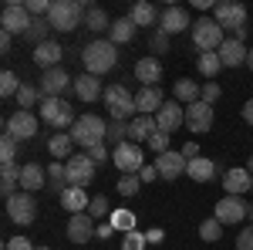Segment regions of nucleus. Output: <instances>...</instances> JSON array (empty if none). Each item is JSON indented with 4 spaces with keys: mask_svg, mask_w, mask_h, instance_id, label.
Wrapping results in <instances>:
<instances>
[{
    "mask_svg": "<svg viewBox=\"0 0 253 250\" xmlns=\"http://www.w3.org/2000/svg\"><path fill=\"white\" fill-rule=\"evenodd\" d=\"M75 95H78L81 101H95L98 95H105V92H101V78L88 75V71L78 75V78H75Z\"/></svg>",
    "mask_w": 253,
    "mask_h": 250,
    "instance_id": "obj_28",
    "label": "nucleus"
},
{
    "mask_svg": "<svg viewBox=\"0 0 253 250\" xmlns=\"http://www.w3.org/2000/svg\"><path fill=\"white\" fill-rule=\"evenodd\" d=\"M88 203H91V196L84 193V186H68V190L61 193V206L71 213H88Z\"/></svg>",
    "mask_w": 253,
    "mask_h": 250,
    "instance_id": "obj_27",
    "label": "nucleus"
},
{
    "mask_svg": "<svg viewBox=\"0 0 253 250\" xmlns=\"http://www.w3.org/2000/svg\"><path fill=\"white\" fill-rule=\"evenodd\" d=\"M0 173H3V183H20V169H17V162H7V166H0Z\"/></svg>",
    "mask_w": 253,
    "mask_h": 250,
    "instance_id": "obj_49",
    "label": "nucleus"
},
{
    "mask_svg": "<svg viewBox=\"0 0 253 250\" xmlns=\"http://www.w3.org/2000/svg\"><path fill=\"white\" fill-rule=\"evenodd\" d=\"M88 159H91V162H108V152H105V142H101V146H95V149H88Z\"/></svg>",
    "mask_w": 253,
    "mask_h": 250,
    "instance_id": "obj_51",
    "label": "nucleus"
},
{
    "mask_svg": "<svg viewBox=\"0 0 253 250\" xmlns=\"http://www.w3.org/2000/svg\"><path fill=\"white\" fill-rule=\"evenodd\" d=\"M159 132V125H156V115H135L132 122H128V142H149L152 135Z\"/></svg>",
    "mask_w": 253,
    "mask_h": 250,
    "instance_id": "obj_26",
    "label": "nucleus"
},
{
    "mask_svg": "<svg viewBox=\"0 0 253 250\" xmlns=\"http://www.w3.org/2000/svg\"><path fill=\"white\" fill-rule=\"evenodd\" d=\"M64 166H68V183H71V186H88L98 173V166L88 159V152H75Z\"/></svg>",
    "mask_w": 253,
    "mask_h": 250,
    "instance_id": "obj_13",
    "label": "nucleus"
},
{
    "mask_svg": "<svg viewBox=\"0 0 253 250\" xmlns=\"http://www.w3.org/2000/svg\"><path fill=\"white\" fill-rule=\"evenodd\" d=\"M247 220H253V206H247Z\"/></svg>",
    "mask_w": 253,
    "mask_h": 250,
    "instance_id": "obj_59",
    "label": "nucleus"
},
{
    "mask_svg": "<svg viewBox=\"0 0 253 250\" xmlns=\"http://www.w3.org/2000/svg\"><path fill=\"white\" fill-rule=\"evenodd\" d=\"M213 105H206L203 98L199 101H193V105H186V129L193 135H203V132H210L213 129Z\"/></svg>",
    "mask_w": 253,
    "mask_h": 250,
    "instance_id": "obj_12",
    "label": "nucleus"
},
{
    "mask_svg": "<svg viewBox=\"0 0 253 250\" xmlns=\"http://www.w3.org/2000/svg\"><path fill=\"white\" fill-rule=\"evenodd\" d=\"M34 250H51V247H34Z\"/></svg>",
    "mask_w": 253,
    "mask_h": 250,
    "instance_id": "obj_61",
    "label": "nucleus"
},
{
    "mask_svg": "<svg viewBox=\"0 0 253 250\" xmlns=\"http://www.w3.org/2000/svg\"><path fill=\"white\" fill-rule=\"evenodd\" d=\"M108 135L115 139L118 146H122V142H128V139H125V135H128V122H112V125H108Z\"/></svg>",
    "mask_w": 253,
    "mask_h": 250,
    "instance_id": "obj_46",
    "label": "nucleus"
},
{
    "mask_svg": "<svg viewBox=\"0 0 253 250\" xmlns=\"http://www.w3.org/2000/svg\"><path fill=\"white\" fill-rule=\"evenodd\" d=\"M61 58H64V48H61L58 41H44L34 48V64L44 68V71H51V68H61Z\"/></svg>",
    "mask_w": 253,
    "mask_h": 250,
    "instance_id": "obj_23",
    "label": "nucleus"
},
{
    "mask_svg": "<svg viewBox=\"0 0 253 250\" xmlns=\"http://www.w3.org/2000/svg\"><path fill=\"white\" fill-rule=\"evenodd\" d=\"M186 159H182V152H162V155H156V169H159V179H179V176L186 173Z\"/></svg>",
    "mask_w": 253,
    "mask_h": 250,
    "instance_id": "obj_22",
    "label": "nucleus"
},
{
    "mask_svg": "<svg viewBox=\"0 0 253 250\" xmlns=\"http://www.w3.org/2000/svg\"><path fill=\"white\" fill-rule=\"evenodd\" d=\"M105 108H108V115L115 118V122H128L135 108V95L125 88V85H108L105 88Z\"/></svg>",
    "mask_w": 253,
    "mask_h": 250,
    "instance_id": "obj_5",
    "label": "nucleus"
},
{
    "mask_svg": "<svg viewBox=\"0 0 253 250\" xmlns=\"http://www.w3.org/2000/svg\"><path fill=\"white\" fill-rule=\"evenodd\" d=\"M38 244L34 240H27V237H10L7 244H3V250H34Z\"/></svg>",
    "mask_w": 253,
    "mask_h": 250,
    "instance_id": "obj_47",
    "label": "nucleus"
},
{
    "mask_svg": "<svg viewBox=\"0 0 253 250\" xmlns=\"http://www.w3.org/2000/svg\"><path fill=\"white\" fill-rule=\"evenodd\" d=\"M162 237H166V233L159 230V227H152V230H145V240H149V244H159Z\"/></svg>",
    "mask_w": 253,
    "mask_h": 250,
    "instance_id": "obj_56",
    "label": "nucleus"
},
{
    "mask_svg": "<svg viewBox=\"0 0 253 250\" xmlns=\"http://www.w3.org/2000/svg\"><path fill=\"white\" fill-rule=\"evenodd\" d=\"M145 247H149L145 233L132 230V233H125V237H122V250H145Z\"/></svg>",
    "mask_w": 253,
    "mask_h": 250,
    "instance_id": "obj_43",
    "label": "nucleus"
},
{
    "mask_svg": "<svg viewBox=\"0 0 253 250\" xmlns=\"http://www.w3.org/2000/svg\"><path fill=\"white\" fill-rule=\"evenodd\" d=\"M135 24H132V17H122V20H112V31H108V41L112 44H125V41L135 38Z\"/></svg>",
    "mask_w": 253,
    "mask_h": 250,
    "instance_id": "obj_34",
    "label": "nucleus"
},
{
    "mask_svg": "<svg viewBox=\"0 0 253 250\" xmlns=\"http://www.w3.org/2000/svg\"><path fill=\"white\" fill-rule=\"evenodd\" d=\"M196 68H199V75H203V78H210V81H213V78L223 71V61H219V54H216V51H199Z\"/></svg>",
    "mask_w": 253,
    "mask_h": 250,
    "instance_id": "obj_33",
    "label": "nucleus"
},
{
    "mask_svg": "<svg viewBox=\"0 0 253 250\" xmlns=\"http://www.w3.org/2000/svg\"><path fill=\"white\" fill-rule=\"evenodd\" d=\"M95 227L98 223L88 213H75V216H68V240L81 247V244H88V240L95 237Z\"/></svg>",
    "mask_w": 253,
    "mask_h": 250,
    "instance_id": "obj_18",
    "label": "nucleus"
},
{
    "mask_svg": "<svg viewBox=\"0 0 253 250\" xmlns=\"http://www.w3.org/2000/svg\"><path fill=\"white\" fill-rule=\"evenodd\" d=\"M112 233H115V227H112V220H101V223L95 227V237H101V240H105V237H112Z\"/></svg>",
    "mask_w": 253,
    "mask_h": 250,
    "instance_id": "obj_53",
    "label": "nucleus"
},
{
    "mask_svg": "<svg viewBox=\"0 0 253 250\" xmlns=\"http://www.w3.org/2000/svg\"><path fill=\"white\" fill-rule=\"evenodd\" d=\"M38 98H44V95H41V88H34V85H20V92H17V105H20V108L31 112V108L38 105Z\"/></svg>",
    "mask_w": 253,
    "mask_h": 250,
    "instance_id": "obj_41",
    "label": "nucleus"
},
{
    "mask_svg": "<svg viewBox=\"0 0 253 250\" xmlns=\"http://www.w3.org/2000/svg\"><path fill=\"white\" fill-rule=\"evenodd\" d=\"M162 105H166L162 88H138V92H135V108H138V115H156Z\"/></svg>",
    "mask_w": 253,
    "mask_h": 250,
    "instance_id": "obj_25",
    "label": "nucleus"
},
{
    "mask_svg": "<svg viewBox=\"0 0 253 250\" xmlns=\"http://www.w3.org/2000/svg\"><path fill=\"white\" fill-rule=\"evenodd\" d=\"M247 169H250V176H253V155H250V162H247Z\"/></svg>",
    "mask_w": 253,
    "mask_h": 250,
    "instance_id": "obj_60",
    "label": "nucleus"
},
{
    "mask_svg": "<svg viewBox=\"0 0 253 250\" xmlns=\"http://www.w3.org/2000/svg\"><path fill=\"white\" fill-rule=\"evenodd\" d=\"M179 152H182V159H186V162H193V159H199V146H196V142H186Z\"/></svg>",
    "mask_w": 253,
    "mask_h": 250,
    "instance_id": "obj_52",
    "label": "nucleus"
},
{
    "mask_svg": "<svg viewBox=\"0 0 253 250\" xmlns=\"http://www.w3.org/2000/svg\"><path fill=\"white\" fill-rule=\"evenodd\" d=\"M41 115H34V112H27V108H17L14 115L3 122V129H7V135H14L17 142H27V139H34L38 135V122Z\"/></svg>",
    "mask_w": 253,
    "mask_h": 250,
    "instance_id": "obj_10",
    "label": "nucleus"
},
{
    "mask_svg": "<svg viewBox=\"0 0 253 250\" xmlns=\"http://www.w3.org/2000/svg\"><path fill=\"white\" fill-rule=\"evenodd\" d=\"M193 44L199 48V51H219L223 48V41H226V34H223V27L216 24L213 17H199L193 20Z\"/></svg>",
    "mask_w": 253,
    "mask_h": 250,
    "instance_id": "obj_7",
    "label": "nucleus"
},
{
    "mask_svg": "<svg viewBox=\"0 0 253 250\" xmlns=\"http://www.w3.org/2000/svg\"><path fill=\"white\" fill-rule=\"evenodd\" d=\"M156 176H159V169H156V166H142V173H138V179H142V183H152Z\"/></svg>",
    "mask_w": 253,
    "mask_h": 250,
    "instance_id": "obj_54",
    "label": "nucleus"
},
{
    "mask_svg": "<svg viewBox=\"0 0 253 250\" xmlns=\"http://www.w3.org/2000/svg\"><path fill=\"white\" fill-rule=\"evenodd\" d=\"M156 125H159V132H169V135H172L175 129H182V125H186V105L166 101L156 112Z\"/></svg>",
    "mask_w": 253,
    "mask_h": 250,
    "instance_id": "obj_17",
    "label": "nucleus"
},
{
    "mask_svg": "<svg viewBox=\"0 0 253 250\" xmlns=\"http://www.w3.org/2000/svg\"><path fill=\"white\" fill-rule=\"evenodd\" d=\"M135 81H142V88H159V81H162V61L156 54L138 58L135 61Z\"/></svg>",
    "mask_w": 253,
    "mask_h": 250,
    "instance_id": "obj_19",
    "label": "nucleus"
},
{
    "mask_svg": "<svg viewBox=\"0 0 253 250\" xmlns=\"http://www.w3.org/2000/svg\"><path fill=\"white\" fill-rule=\"evenodd\" d=\"M219 98H223V88H219L216 81H206V85H203V101L213 105V101H219Z\"/></svg>",
    "mask_w": 253,
    "mask_h": 250,
    "instance_id": "obj_45",
    "label": "nucleus"
},
{
    "mask_svg": "<svg viewBox=\"0 0 253 250\" xmlns=\"http://www.w3.org/2000/svg\"><path fill=\"white\" fill-rule=\"evenodd\" d=\"M159 31L162 34H182V31H193V17H189V10L186 7H166L162 14H159Z\"/></svg>",
    "mask_w": 253,
    "mask_h": 250,
    "instance_id": "obj_14",
    "label": "nucleus"
},
{
    "mask_svg": "<svg viewBox=\"0 0 253 250\" xmlns=\"http://www.w3.org/2000/svg\"><path fill=\"white\" fill-rule=\"evenodd\" d=\"M169 139H172V135H169V132H156V135H152V139H149V146H152V152H156V155L169 152Z\"/></svg>",
    "mask_w": 253,
    "mask_h": 250,
    "instance_id": "obj_44",
    "label": "nucleus"
},
{
    "mask_svg": "<svg viewBox=\"0 0 253 250\" xmlns=\"http://www.w3.org/2000/svg\"><path fill=\"white\" fill-rule=\"evenodd\" d=\"M186 176H189L193 183H210V179L216 176V162L206 159V155H199V159H193V162L186 166Z\"/></svg>",
    "mask_w": 253,
    "mask_h": 250,
    "instance_id": "obj_30",
    "label": "nucleus"
},
{
    "mask_svg": "<svg viewBox=\"0 0 253 250\" xmlns=\"http://www.w3.org/2000/svg\"><path fill=\"white\" fill-rule=\"evenodd\" d=\"M236 250H253V227H247V230L236 237Z\"/></svg>",
    "mask_w": 253,
    "mask_h": 250,
    "instance_id": "obj_50",
    "label": "nucleus"
},
{
    "mask_svg": "<svg viewBox=\"0 0 253 250\" xmlns=\"http://www.w3.org/2000/svg\"><path fill=\"white\" fill-rule=\"evenodd\" d=\"M31 24H34V17H31V10L24 7V3H7L3 10H0V27L7 31V34H27L31 31Z\"/></svg>",
    "mask_w": 253,
    "mask_h": 250,
    "instance_id": "obj_9",
    "label": "nucleus"
},
{
    "mask_svg": "<svg viewBox=\"0 0 253 250\" xmlns=\"http://www.w3.org/2000/svg\"><path fill=\"white\" fill-rule=\"evenodd\" d=\"M10 41H14V34L0 31V51H3V54H10Z\"/></svg>",
    "mask_w": 253,
    "mask_h": 250,
    "instance_id": "obj_55",
    "label": "nucleus"
},
{
    "mask_svg": "<svg viewBox=\"0 0 253 250\" xmlns=\"http://www.w3.org/2000/svg\"><path fill=\"white\" fill-rule=\"evenodd\" d=\"M213 216L223 223V227L240 223V220H247V203H243L240 196H223V200L213 206Z\"/></svg>",
    "mask_w": 253,
    "mask_h": 250,
    "instance_id": "obj_16",
    "label": "nucleus"
},
{
    "mask_svg": "<svg viewBox=\"0 0 253 250\" xmlns=\"http://www.w3.org/2000/svg\"><path fill=\"white\" fill-rule=\"evenodd\" d=\"M47 186V173H44V166L41 162H24L20 166V190L24 193H38Z\"/></svg>",
    "mask_w": 253,
    "mask_h": 250,
    "instance_id": "obj_24",
    "label": "nucleus"
},
{
    "mask_svg": "<svg viewBox=\"0 0 253 250\" xmlns=\"http://www.w3.org/2000/svg\"><path fill=\"white\" fill-rule=\"evenodd\" d=\"M108 220H112V227L122 230V233H132V230H135V213H132V210H112Z\"/></svg>",
    "mask_w": 253,
    "mask_h": 250,
    "instance_id": "obj_37",
    "label": "nucleus"
},
{
    "mask_svg": "<svg viewBox=\"0 0 253 250\" xmlns=\"http://www.w3.org/2000/svg\"><path fill=\"white\" fill-rule=\"evenodd\" d=\"M172 95L179 105H193V101H199L203 98V85H196V81H189V78H179L172 85Z\"/></svg>",
    "mask_w": 253,
    "mask_h": 250,
    "instance_id": "obj_29",
    "label": "nucleus"
},
{
    "mask_svg": "<svg viewBox=\"0 0 253 250\" xmlns=\"http://www.w3.org/2000/svg\"><path fill=\"white\" fill-rule=\"evenodd\" d=\"M38 108H41V122L54 125V129H68V125L78 122L75 118V105L68 98H41Z\"/></svg>",
    "mask_w": 253,
    "mask_h": 250,
    "instance_id": "obj_6",
    "label": "nucleus"
},
{
    "mask_svg": "<svg viewBox=\"0 0 253 250\" xmlns=\"http://www.w3.org/2000/svg\"><path fill=\"white\" fill-rule=\"evenodd\" d=\"M152 51L156 54H166L169 51V34H162L159 27H156V34H152Z\"/></svg>",
    "mask_w": 253,
    "mask_h": 250,
    "instance_id": "obj_48",
    "label": "nucleus"
},
{
    "mask_svg": "<svg viewBox=\"0 0 253 250\" xmlns=\"http://www.w3.org/2000/svg\"><path fill=\"white\" fill-rule=\"evenodd\" d=\"M213 20L223 27L226 38H233L240 27H247V7L240 0H219L213 7Z\"/></svg>",
    "mask_w": 253,
    "mask_h": 250,
    "instance_id": "obj_4",
    "label": "nucleus"
},
{
    "mask_svg": "<svg viewBox=\"0 0 253 250\" xmlns=\"http://www.w3.org/2000/svg\"><path fill=\"white\" fill-rule=\"evenodd\" d=\"M247 68L253 71V48H250V54H247Z\"/></svg>",
    "mask_w": 253,
    "mask_h": 250,
    "instance_id": "obj_58",
    "label": "nucleus"
},
{
    "mask_svg": "<svg viewBox=\"0 0 253 250\" xmlns=\"http://www.w3.org/2000/svg\"><path fill=\"white\" fill-rule=\"evenodd\" d=\"M81 61H84V71H88V75H98V78L108 75L118 64V44H112L108 38H98V41H91V44H84Z\"/></svg>",
    "mask_w": 253,
    "mask_h": 250,
    "instance_id": "obj_1",
    "label": "nucleus"
},
{
    "mask_svg": "<svg viewBox=\"0 0 253 250\" xmlns=\"http://www.w3.org/2000/svg\"><path fill=\"white\" fill-rule=\"evenodd\" d=\"M128 17H132V24H135V27H156V3L138 0V3H132Z\"/></svg>",
    "mask_w": 253,
    "mask_h": 250,
    "instance_id": "obj_31",
    "label": "nucleus"
},
{
    "mask_svg": "<svg viewBox=\"0 0 253 250\" xmlns=\"http://www.w3.org/2000/svg\"><path fill=\"white\" fill-rule=\"evenodd\" d=\"M253 186V176L247 166H233V169H226L223 173V190H226V196H240V193H250Z\"/></svg>",
    "mask_w": 253,
    "mask_h": 250,
    "instance_id": "obj_21",
    "label": "nucleus"
},
{
    "mask_svg": "<svg viewBox=\"0 0 253 250\" xmlns=\"http://www.w3.org/2000/svg\"><path fill=\"white\" fill-rule=\"evenodd\" d=\"M84 27L88 31H112V20H108V14L101 7H88L84 10Z\"/></svg>",
    "mask_w": 253,
    "mask_h": 250,
    "instance_id": "obj_35",
    "label": "nucleus"
},
{
    "mask_svg": "<svg viewBox=\"0 0 253 250\" xmlns=\"http://www.w3.org/2000/svg\"><path fill=\"white\" fill-rule=\"evenodd\" d=\"M84 10H88V7H81L78 0H54V3H51V14H47L51 31L68 34V31L84 27Z\"/></svg>",
    "mask_w": 253,
    "mask_h": 250,
    "instance_id": "obj_3",
    "label": "nucleus"
},
{
    "mask_svg": "<svg viewBox=\"0 0 253 250\" xmlns=\"http://www.w3.org/2000/svg\"><path fill=\"white\" fill-rule=\"evenodd\" d=\"M71 149H75V139H71V132H58L47 139V152L54 155V159H71Z\"/></svg>",
    "mask_w": 253,
    "mask_h": 250,
    "instance_id": "obj_32",
    "label": "nucleus"
},
{
    "mask_svg": "<svg viewBox=\"0 0 253 250\" xmlns=\"http://www.w3.org/2000/svg\"><path fill=\"white\" fill-rule=\"evenodd\" d=\"M88 216H91V220H98V223H101V220H108V216H112L108 200H105V196H91V203H88Z\"/></svg>",
    "mask_w": 253,
    "mask_h": 250,
    "instance_id": "obj_40",
    "label": "nucleus"
},
{
    "mask_svg": "<svg viewBox=\"0 0 253 250\" xmlns=\"http://www.w3.org/2000/svg\"><path fill=\"white\" fill-rule=\"evenodd\" d=\"M20 85H24V81H20L10 68H3V71H0V95H3V98H17Z\"/></svg>",
    "mask_w": 253,
    "mask_h": 250,
    "instance_id": "obj_36",
    "label": "nucleus"
},
{
    "mask_svg": "<svg viewBox=\"0 0 253 250\" xmlns=\"http://www.w3.org/2000/svg\"><path fill=\"white\" fill-rule=\"evenodd\" d=\"M112 162H115L118 169H122V176L142 173V166H145L142 146H135V142H122V146H115V152H112Z\"/></svg>",
    "mask_w": 253,
    "mask_h": 250,
    "instance_id": "obj_11",
    "label": "nucleus"
},
{
    "mask_svg": "<svg viewBox=\"0 0 253 250\" xmlns=\"http://www.w3.org/2000/svg\"><path fill=\"white\" fill-rule=\"evenodd\" d=\"M199 237H203L206 244H216V240L223 237V223H219L216 216H210V220H203V223H199Z\"/></svg>",
    "mask_w": 253,
    "mask_h": 250,
    "instance_id": "obj_39",
    "label": "nucleus"
},
{
    "mask_svg": "<svg viewBox=\"0 0 253 250\" xmlns=\"http://www.w3.org/2000/svg\"><path fill=\"white\" fill-rule=\"evenodd\" d=\"M115 190L122 193V196H135V193L142 190V179H138V173H132V176H122Z\"/></svg>",
    "mask_w": 253,
    "mask_h": 250,
    "instance_id": "obj_42",
    "label": "nucleus"
},
{
    "mask_svg": "<svg viewBox=\"0 0 253 250\" xmlns=\"http://www.w3.org/2000/svg\"><path fill=\"white\" fill-rule=\"evenodd\" d=\"M105 135H108V122L101 115H78V122L71 125V139H75V146H81L84 152L88 149H95V146H101L105 142Z\"/></svg>",
    "mask_w": 253,
    "mask_h": 250,
    "instance_id": "obj_2",
    "label": "nucleus"
},
{
    "mask_svg": "<svg viewBox=\"0 0 253 250\" xmlns=\"http://www.w3.org/2000/svg\"><path fill=\"white\" fill-rule=\"evenodd\" d=\"M250 193H253V186H250Z\"/></svg>",
    "mask_w": 253,
    "mask_h": 250,
    "instance_id": "obj_62",
    "label": "nucleus"
},
{
    "mask_svg": "<svg viewBox=\"0 0 253 250\" xmlns=\"http://www.w3.org/2000/svg\"><path fill=\"white\" fill-rule=\"evenodd\" d=\"M243 122H247V125H253V98L243 105Z\"/></svg>",
    "mask_w": 253,
    "mask_h": 250,
    "instance_id": "obj_57",
    "label": "nucleus"
},
{
    "mask_svg": "<svg viewBox=\"0 0 253 250\" xmlns=\"http://www.w3.org/2000/svg\"><path fill=\"white\" fill-rule=\"evenodd\" d=\"M7 220L17 223V227H31L38 220V200L34 193H17L7 200Z\"/></svg>",
    "mask_w": 253,
    "mask_h": 250,
    "instance_id": "obj_8",
    "label": "nucleus"
},
{
    "mask_svg": "<svg viewBox=\"0 0 253 250\" xmlns=\"http://www.w3.org/2000/svg\"><path fill=\"white\" fill-rule=\"evenodd\" d=\"M71 85H75V78L68 75L64 68H51V71L41 75L38 88H41V95H44V98H61V92H68Z\"/></svg>",
    "mask_w": 253,
    "mask_h": 250,
    "instance_id": "obj_15",
    "label": "nucleus"
},
{
    "mask_svg": "<svg viewBox=\"0 0 253 250\" xmlns=\"http://www.w3.org/2000/svg\"><path fill=\"white\" fill-rule=\"evenodd\" d=\"M7 162H17V139L14 135H0V166H7Z\"/></svg>",
    "mask_w": 253,
    "mask_h": 250,
    "instance_id": "obj_38",
    "label": "nucleus"
},
{
    "mask_svg": "<svg viewBox=\"0 0 253 250\" xmlns=\"http://www.w3.org/2000/svg\"><path fill=\"white\" fill-rule=\"evenodd\" d=\"M216 54H219V61H223V68H243V64H247V54H250V48H247L243 41H236V38H226V41H223V48H219Z\"/></svg>",
    "mask_w": 253,
    "mask_h": 250,
    "instance_id": "obj_20",
    "label": "nucleus"
}]
</instances>
